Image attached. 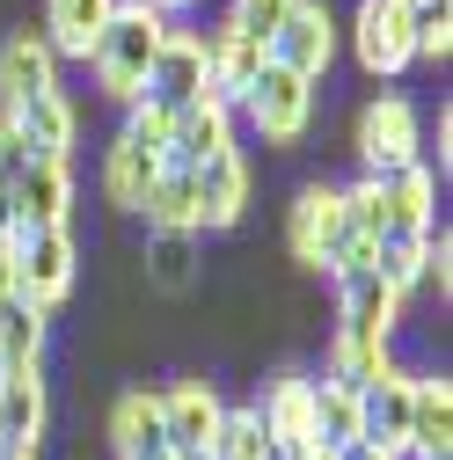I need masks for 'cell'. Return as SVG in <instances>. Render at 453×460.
I'll return each mask as SVG.
<instances>
[{
  "label": "cell",
  "instance_id": "obj_1",
  "mask_svg": "<svg viewBox=\"0 0 453 460\" xmlns=\"http://www.w3.org/2000/svg\"><path fill=\"white\" fill-rule=\"evenodd\" d=\"M168 15H154L147 0H125L118 8V22H110L102 37H95V51H88V66H95V81H102V95H118L125 110L147 95V74H154V59H161V44H168Z\"/></svg>",
  "mask_w": 453,
  "mask_h": 460
},
{
  "label": "cell",
  "instance_id": "obj_2",
  "mask_svg": "<svg viewBox=\"0 0 453 460\" xmlns=\"http://www.w3.org/2000/svg\"><path fill=\"white\" fill-rule=\"evenodd\" d=\"M74 278H81V249H74L67 226H22V234H15V293L37 314L59 307L74 293Z\"/></svg>",
  "mask_w": 453,
  "mask_h": 460
},
{
  "label": "cell",
  "instance_id": "obj_3",
  "mask_svg": "<svg viewBox=\"0 0 453 460\" xmlns=\"http://www.w3.org/2000/svg\"><path fill=\"white\" fill-rule=\"evenodd\" d=\"M359 161H366V176H395V168L424 161V118L410 95H380L359 110Z\"/></svg>",
  "mask_w": 453,
  "mask_h": 460
},
{
  "label": "cell",
  "instance_id": "obj_4",
  "mask_svg": "<svg viewBox=\"0 0 453 460\" xmlns=\"http://www.w3.org/2000/svg\"><path fill=\"white\" fill-rule=\"evenodd\" d=\"M242 118H249V132H256L263 146H293V139L315 125V81H300V74H286V66H263L256 88L242 95Z\"/></svg>",
  "mask_w": 453,
  "mask_h": 460
},
{
  "label": "cell",
  "instance_id": "obj_5",
  "mask_svg": "<svg viewBox=\"0 0 453 460\" xmlns=\"http://www.w3.org/2000/svg\"><path fill=\"white\" fill-rule=\"evenodd\" d=\"M286 249H293V263H307V270H329V263H336V249H344V190H336V183H307V190L293 198V212H286Z\"/></svg>",
  "mask_w": 453,
  "mask_h": 460
},
{
  "label": "cell",
  "instance_id": "obj_6",
  "mask_svg": "<svg viewBox=\"0 0 453 460\" xmlns=\"http://www.w3.org/2000/svg\"><path fill=\"white\" fill-rule=\"evenodd\" d=\"M329 59H336V22H329V8H322V0H293V15L278 22V37H271V66H286V74H300V81H322Z\"/></svg>",
  "mask_w": 453,
  "mask_h": 460
},
{
  "label": "cell",
  "instance_id": "obj_7",
  "mask_svg": "<svg viewBox=\"0 0 453 460\" xmlns=\"http://www.w3.org/2000/svg\"><path fill=\"white\" fill-rule=\"evenodd\" d=\"M139 102L168 110V118H183V110L212 102V88H205V59H198L191 30H168V44H161V59H154V74H147V95H139Z\"/></svg>",
  "mask_w": 453,
  "mask_h": 460
},
{
  "label": "cell",
  "instance_id": "obj_8",
  "mask_svg": "<svg viewBox=\"0 0 453 460\" xmlns=\"http://www.w3.org/2000/svg\"><path fill=\"white\" fill-rule=\"evenodd\" d=\"M256 417H263V431H271L278 453H307V446H315V380H307V373H278V380H263Z\"/></svg>",
  "mask_w": 453,
  "mask_h": 460
},
{
  "label": "cell",
  "instance_id": "obj_9",
  "mask_svg": "<svg viewBox=\"0 0 453 460\" xmlns=\"http://www.w3.org/2000/svg\"><path fill=\"white\" fill-rule=\"evenodd\" d=\"M336 285V329H359V336H380L395 343V322H403V300L380 285V270H329Z\"/></svg>",
  "mask_w": 453,
  "mask_h": 460
},
{
  "label": "cell",
  "instance_id": "obj_10",
  "mask_svg": "<svg viewBox=\"0 0 453 460\" xmlns=\"http://www.w3.org/2000/svg\"><path fill=\"white\" fill-rule=\"evenodd\" d=\"M219 387L212 380H168L161 387V431H168V446L176 453H205L212 446V431H219Z\"/></svg>",
  "mask_w": 453,
  "mask_h": 460
},
{
  "label": "cell",
  "instance_id": "obj_11",
  "mask_svg": "<svg viewBox=\"0 0 453 460\" xmlns=\"http://www.w3.org/2000/svg\"><path fill=\"white\" fill-rule=\"evenodd\" d=\"M0 118L15 125V139L30 146V161H67V154H74V132H81V118H74L67 88L30 95V102H15V110H0Z\"/></svg>",
  "mask_w": 453,
  "mask_h": 460
},
{
  "label": "cell",
  "instance_id": "obj_12",
  "mask_svg": "<svg viewBox=\"0 0 453 460\" xmlns=\"http://www.w3.org/2000/svg\"><path fill=\"white\" fill-rule=\"evenodd\" d=\"M191 190H198V234H212V226H235L249 212V161L242 146L212 154L205 168H191Z\"/></svg>",
  "mask_w": 453,
  "mask_h": 460
},
{
  "label": "cell",
  "instance_id": "obj_13",
  "mask_svg": "<svg viewBox=\"0 0 453 460\" xmlns=\"http://www.w3.org/2000/svg\"><path fill=\"white\" fill-rule=\"evenodd\" d=\"M351 44H359V66H366V74H380V81H395V74L417 59V51H410V30H403V15H395V0H359Z\"/></svg>",
  "mask_w": 453,
  "mask_h": 460
},
{
  "label": "cell",
  "instance_id": "obj_14",
  "mask_svg": "<svg viewBox=\"0 0 453 460\" xmlns=\"http://www.w3.org/2000/svg\"><path fill=\"white\" fill-rule=\"evenodd\" d=\"M125 0H44V44H51V59H88L95 37L118 22Z\"/></svg>",
  "mask_w": 453,
  "mask_h": 460
},
{
  "label": "cell",
  "instance_id": "obj_15",
  "mask_svg": "<svg viewBox=\"0 0 453 460\" xmlns=\"http://www.w3.org/2000/svg\"><path fill=\"white\" fill-rule=\"evenodd\" d=\"M8 198H15L22 226H67V212H74V168L67 161H22V176L8 183Z\"/></svg>",
  "mask_w": 453,
  "mask_h": 460
},
{
  "label": "cell",
  "instance_id": "obj_16",
  "mask_svg": "<svg viewBox=\"0 0 453 460\" xmlns=\"http://www.w3.org/2000/svg\"><path fill=\"white\" fill-rule=\"evenodd\" d=\"M59 88V59H51V44L37 30H15L0 44V110H15L30 95H51Z\"/></svg>",
  "mask_w": 453,
  "mask_h": 460
},
{
  "label": "cell",
  "instance_id": "obj_17",
  "mask_svg": "<svg viewBox=\"0 0 453 460\" xmlns=\"http://www.w3.org/2000/svg\"><path fill=\"white\" fill-rule=\"evenodd\" d=\"M410 453L424 460H446L453 453V387L446 373H410Z\"/></svg>",
  "mask_w": 453,
  "mask_h": 460
},
{
  "label": "cell",
  "instance_id": "obj_18",
  "mask_svg": "<svg viewBox=\"0 0 453 460\" xmlns=\"http://www.w3.org/2000/svg\"><path fill=\"white\" fill-rule=\"evenodd\" d=\"M110 446H118V460H176V446H168V431H161V394H147V387L118 394V410H110Z\"/></svg>",
  "mask_w": 453,
  "mask_h": 460
},
{
  "label": "cell",
  "instance_id": "obj_19",
  "mask_svg": "<svg viewBox=\"0 0 453 460\" xmlns=\"http://www.w3.org/2000/svg\"><path fill=\"white\" fill-rule=\"evenodd\" d=\"M373 183H380L387 234H431V219H439V183H431V168H424V161L395 168V176H373Z\"/></svg>",
  "mask_w": 453,
  "mask_h": 460
},
{
  "label": "cell",
  "instance_id": "obj_20",
  "mask_svg": "<svg viewBox=\"0 0 453 460\" xmlns=\"http://www.w3.org/2000/svg\"><path fill=\"white\" fill-rule=\"evenodd\" d=\"M226 146H235V110L198 102V110H183V118L168 125V154H161V168H205V161L226 154Z\"/></svg>",
  "mask_w": 453,
  "mask_h": 460
},
{
  "label": "cell",
  "instance_id": "obj_21",
  "mask_svg": "<svg viewBox=\"0 0 453 460\" xmlns=\"http://www.w3.org/2000/svg\"><path fill=\"white\" fill-rule=\"evenodd\" d=\"M44 424H51L44 373H0V446H22V453H37Z\"/></svg>",
  "mask_w": 453,
  "mask_h": 460
},
{
  "label": "cell",
  "instance_id": "obj_22",
  "mask_svg": "<svg viewBox=\"0 0 453 460\" xmlns=\"http://www.w3.org/2000/svg\"><path fill=\"white\" fill-rule=\"evenodd\" d=\"M154 183H161V154L118 132V139H110V154H102V198L118 205V212H139Z\"/></svg>",
  "mask_w": 453,
  "mask_h": 460
},
{
  "label": "cell",
  "instance_id": "obj_23",
  "mask_svg": "<svg viewBox=\"0 0 453 460\" xmlns=\"http://www.w3.org/2000/svg\"><path fill=\"white\" fill-rule=\"evenodd\" d=\"M380 373H395V343L359 336V329H336V336H329V366H322V380H336V387L366 394Z\"/></svg>",
  "mask_w": 453,
  "mask_h": 460
},
{
  "label": "cell",
  "instance_id": "obj_24",
  "mask_svg": "<svg viewBox=\"0 0 453 460\" xmlns=\"http://www.w3.org/2000/svg\"><path fill=\"white\" fill-rule=\"evenodd\" d=\"M359 410H366V438H373V446H403V438H410V373H403V366L380 373V380L359 394Z\"/></svg>",
  "mask_w": 453,
  "mask_h": 460
},
{
  "label": "cell",
  "instance_id": "obj_25",
  "mask_svg": "<svg viewBox=\"0 0 453 460\" xmlns=\"http://www.w3.org/2000/svg\"><path fill=\"white\" fill-rule=\"evenodd\" d=\"M37 366H44V314L22 293H8L0 300V373H37Z\"/></svg>",
  "mask_w": 453,
  "mask_h": 460
},
{
  "label": "cell",
  "instance_id": "obj_26",
  "mask_svg": "<svg viewBox=\"0 0 453 460\" xmlns=\"http://www.w3.org/2000/svg\"><path fill=\"white\" fill-rule=\"evenodd\" d=\"M359 438H366L359 394L336 387V380H315V446H322V453H351Z\"/></svg>",
  "mask_w": 453,
  "mask_h": 460
},
{
  "label": "cell",
  "instance_id": "obj_27",
  "mask_svg": "<svg viewBox=\"0 0 453 460\" xmlns=\"http://www.w3.org/2000/svg\"><path fill=\"white\" fill-rule=\"evenodd\" d=\"M147 278L161 293H191L198 285V234L191 226H154L147 234Z\"/></svg>",
  "mask_w": 453,
  "mask_h": 460
},
{
  "label": "cell",
  "instance_id": "obj_28",
  "mask_svg": "<svg viewBox=\"0 0 453 460\" xmlns=\"http://www.w3.org/2000/svg\"><path fill=\"white\" fill-rule=\"evenodd\" d=\"M263 66H271V51H263L256 37H242V30H235V44H226V51H219V66L205 74L212 102H219V110H242V95L256 88V74H263Z\"/></svg>",
  "mask_w": 453,
  "mask_h": 460
},
{
  "label": "cell",
  "instance_id": "obj_29",
  "mask_svg": "<svg viewBox=\"0 0 453 460\" xmlns=\"http://www.w3.org/2000/svg\"><path fill=\"white\" fill-rule=\"evenodd\" d=\"M373 270H380V285H387L395 300H410L417 285L431 278V234H387L373 249Z\"/></svg>",
  "mask_w": 453,
  "mask_h": 460
},
{
  "label": "cell",
  "instance_id": "obj_30",
  "mask_svg": "<svg viewBox=\"0 0 453 460\" xmlns=\"http://www.w3.org/2000/svg\"><path fill=\"white\" fill-rule=\"evenodd\" d=\"M271 453H278V446H271V431H263V417H256V402L219 410V431H212L205 460H271Z\"/></svg>",
  "mask_w": 453,
  "mask_h": 460
},
{
  "label": "cell",
  "instance_id": "obj_31",
  "mask_svg": "<svg viewBox=\"0 0 453 460\" xmlns=\"http://www.w3.org/2000/svg\"><path fill=\"white\" fill-rule=\"evenodd\" d=\"M395 15H403L417 59H446V44H453V0H395Z\"/></svg>",
  "mask_w": 453,
  "mask_h": 460
},
{
  "label": "cell",
  "instance_id": "obj_32",
  "mask_svg": "<svg viewBox=\"0 0 453 460\" xmlns=\"http://www.w3.org/2000/svg\"><path fill=\"white\" fill-rule=\"evenodd\" d=\"M147 226H191L198 234V190H191V168H161V183L147 190Z\"/></svg>",
  "mask_w": 453,
  "mask_h": 460
},
{
  "label": "cell",
  "instance_id": "obj_33",
  "mask_svg": "<svg viewBox=\"0 0 453 460\" xmlns=\"http://www.w3.org/2000/svg\"><path fill=\"white\" fill-rule=\"evenodd\" d=\"M286 15H293V0H235V8H226V22H235L242 37H256L263 51H271V37H278Z\"/></svg>",
  "mask_w": 453,
  "mask_h": 460
},
{
  "label": "cell",
  "instance_id": "obj_34",
  "mask_svg": "<svg viewBox=\"0 0 453 460\" xmlns=\"http://www.w3.org/2000/svg\"><path fill=\"white\" fill-rule=\"evenodd\" d=\"M168 110H154V102H132L125 110V139H139V146H154V154H168Z\"/></svg>",
  "mask_w": 453,
  "mask_h": 460
},
{
  "label": "cell",
  "instance_id": "obj_35",
  "mask_svg": "<svg viewBox=\"0 0 453 460\" xmlns=\"http://www.w3.org/2000/svg\"><path fill=\"white\" fill-rule=\"evenodd\" d=\"M22 161H30V146L15 139V125H8V118H0V190H8V183L22 176Z\"/></svg>",
  "mask_w": 453,
  "mask_h": 460
},
{
  "label": "cell",
  "instance_id": "obj_36",
  "mask_svg": "<svg viewBox=\"0 0 453 460\" xmlns=\"http://www.w3.org/2000/svg\"><path fill=\"white\" fill-rule=\"evenodd\" d=\"M15 234H22V219H15V198L0 190V242H15Z\"/></svg>",
  "mask_w": 453,
  "mask_h": 460
},
{
  "label": "cell",
  "instance_id": "obj_37",
  "mask_svg": "<svg viewBox=\"0 0 453 460\" xmlns=\"http://www.w3.org/2000/svg\"><path fill=\"white\" fill-rule=\"evenodd\" d=\"M15 293V242H0V300Z\"/></svg>",
  "mask_w": 453,
  "mask_h": 460
},
{
  "label": "cell",
  "instance_id": "obj_38",
  "mask_svg": "<svg viewBox=\"0 0 453 460\" xmlns=\"http://www.w3.org/2000/svg\"><path fill=\"white\" fill-rule=\"evenodd\" d=\"M147 8H154V15H168V22H176L183 8H198V0H147Z\"/></svg>",
  "mask_w": 453,
  "mask_h": 460
},
{
  "label": "cell",
  "instance_id": "obj_39",
  "mask_svg": "<svg viewBox=\"0 0 453 460\" xmlns=\"http://www.w3.org/2000/svg\"><path fill=\"white\" fill-rule=\"evenodd\" d=\"M0 460H37V453H22V446H0Z\"/></svg>",
  "mask_w": 453,
  "mask_h": 460
},
{
  "label": "cell",
  "instance_id": "obj_40",
  "mask_svg": "<svg viewBox=\"0 0 453 460\" xmlns=\"http://www.w3.org/2000/svg\"><path fill=\"white\" fill-rule=\"evenodd\" d=\"M293 460H336V453H322V446H307V453H293Z\"/></svg>",
  "mask_w": 453,
  "mask_h": 460
},
{
  "label": "cell",
  "instance_id": "obj_41",
  "mask_svg": "<svg viewBox=\"0 0 453 460\" xmlns=\"http://www.w3.org/2000/svg\"><path fill=\"white\" fill-rule=\"evenodd\" d=\"M176 460H205V453H176Z\"/></svg>",
  "mask_w": 453,
  "mask_h": 460
}]
</instances>
